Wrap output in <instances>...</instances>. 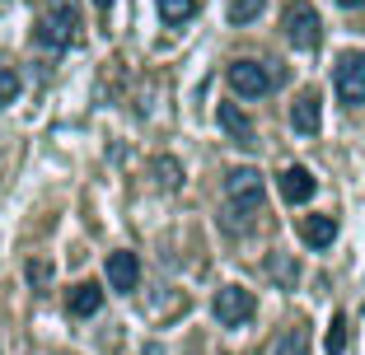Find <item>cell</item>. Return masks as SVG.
<instances>
[{
	"label": "cell",
	"instance_id": "cell-1",
	"mask_svg": "<svg viewBox=\"0 0 365 355\" xmlns=\"http://www.w3.org/2000/svg\"><path fill=\"white\" fill-rule=\"evenodd\" d=\"M262 196H267V187H262V173L258 169H230V178H225V201H230V211H235L239 220L258 216V211H262Z\"/></svg>",
	"mask_w": 365,
	"mask_h": 355
},
{
	"label": "cell",
	"instance_id": "cell-2",
	"mask_svg": "<svg viewBox=\"0 0 365 355\" xmlns=\"http://www.w3.org/2000/svg\"><path fill=\"white\" fill-rule=\"evenodd\" d=\"M281 28H286V38L300 52H314V47L323 43V23H319V10H314L309 0H290L286 10H281Z\"/></svg>",
	"mask_w": 365,
	"mask_h": 355
},
{
	"label": "cell",
	"instance_id": "cell-3",
	"mask_svg": "<svg viewBox=\"0 0 365 355\" xmlns=\"http://www.w3.org/2000/svg\"><path fill=\"white\" fill-rule=\"evenodd\" d=\"M76 28H80L76 0H52V5H47V19L38 23V43L43 47H71Z\"/></svg>",
	"mask_w": 365,
	"mask_h": 355
},
{
	"label": "cell",
	"instance_id": "cell-4",
	"mask_svg": "<svg viewBox=\"0 0 365 355\" xmlns=\"http://www.w3.org/2000/svg\"><path fill=\"white\" fill-rule=\"evenodd\" d=\"M253 295L244 290V285H225V290H215V300H211V313H215V323L220 327H244L248 318H253Z\"/></svg>",
	"mask_w": 365,
	"mask_h": 355
},
{
	"label": "cell",
	"instance_id": "cell-5",
	"mask_svg": "<svg viewBox=\"0 0 365 355\" xmlns=\"http://www.w3.org/2000/svg\"><path fill=\"white\" fill-rule=\"evenodd\" d=\"M333 85H337V98H342L346 108L365 103V52H342Z\"/></svg>",
	"mask_w": 365,
	"mask_h": 355
},
{
	"label": "cell",
	"instance_id": "cell-6",
	"mask_svg": "<svg viewBox=\"0 0 365 355\" xmlns=\"http://www.w3.org/2000/svg\"><path fill=\"white\" fill-rule=\"evenodd\" d=\"M272 85H277V75H272L262 61H235L230 65V89L244 98H262L272 94Z\"/></svg>",
	"mask_w": 365,
	"mask_h": 355
},
{
	"label": "cell",
	"instance_id": "cell-7",
	"mask_svg": "<svg viewBox=\"0 0 365 355\" xmlns=\"http://www.w3.org/2000/svg\"><path fill=\"white\" fill-rule=\"evenodd\" d=\"M136 280H140L136 253H127V248H122V253H113V258H108V285H113L118 295H131V290H136Z\"/></svg>",
	"mask_w": 365,
	"mask_h": 355
},
{
	"label": "cell",
	"instance_id": "cell-8",
	"mask_svg": "<svg viewBox=\"0 0 365 355\" xmlns=\"http://www.w3.org/2000/svg\"><path fill=\"white\" fill-rule=\"evenodd\" d=\"M314 192H319V183H314V173H309V169H300V164L281 169V196H286L290 206H304Z\"/></svg>",
	"mask_w": 365,
	"mask_h": 355
},
{
	"label": "cell",
	"instance_id": "cell-9",
	"mask_svg": "<svg viewBox=\"0 0 365 355\" xmlns=\"http://www.w3.org/2000/svg\"><path fill=\"white\" fill-rule=\"evenodd\" d=\"M215 117H220V127H225V136L235 140V145H244V150H253V145H258V140H253V122L244 117V108H239V103H220V112H215Z\"/></svg>",
	"mask_w": 365,
	"mask_h": 355
},
{
	"label": "cell",
	"instance_id": "cell-10",
	"mask_svg": "<svg viewBox=\"0 0 365 355\" xmlns=\"http://www.w3.org/2000/svg\"><path fill=\"white\" fill-rule=\"evenodd\" d=\"M98 304H103V285L98 280H80L76 290H71V313L76 318H94Z\"/></svg>",
	"mask_w": 365,
	"mask_h": 355
},
{
	"label": "cell",
	"instance_id": "cell-11",
	"mask_svg": "<svg viewBox=\"0 0 365 355\" xmlns=\"http://www.w3.org/2000/svg\"><path fill=\"white\" fill-rule=\"evenodd\" d=\"M290 127L300 131V136H314V131H319V94H300V98H295Z\"/></svg>",
	"mask_w": 365,
	"mask_h": 355
},
{
	"label": "cell",
	"instance_id": "cell-12",
	"mask_svg": "<svg viewBox=\"0 0 365 355\" xmlns=\"http://www.w3.org/2000/svg\"><path fill=\"white\" fill-rule=\"evenodd\" d=\"M300 238H304L309 248H328V243L337 238V220H333V216H304Z\"/></svg>",
	"mask_w": 365,
	"mask_h": 355
},
{
	"label": "cell",
	"instance_id": "cell-13",
	"mask_svg": "<svg viewBox=\"0 0 365 355\" xmlns=\"http://www.w3.org/2000/svg\"><path fill=\"white\" fill-rule=\"evenodd\" d=\"M272 355H309V327L304 323L286 327V332L277 337V346H272Z\"/></svg>",
	"mask_w": 365,
	"mask_h": 355
},
{
	"label": "cell",
	"instance_id": "cell-14",
	"mask_svg": "<svg viewBox=\"0 0 365 355\" xmlns=\"http://www.w3.org/2000/svg\"><path fill=\"white\" fill-rule=\"evenodd\" d=\"M197 14V0H160V19L164 23H187Z\"/></svg>",
	"mask_w": 365,
	"mask_h": 355
},
{
	"label": "cell",
	"instance_id": "cell-15",
	"mask_svg": "<svg viewBox=\"0 0 365 355\" xmlns=\"http://www.w3.org/2000/svg\"><path fill=\"white\" fill-rule=\"evenodd\" d=\"M262 5H267V0H230V23H253L262 14Z\"/></svg>",
	"mask_w": 365,
	"mask_h": 355
},
{
	"label": "cell",
	"instance_id": "cell-16",
	"mask_svg": "<svg viewBox=\"0 0 365 355\" xmlns=\"http://www.w3.org/2000/svg\"><path fill=\"white\" fill-rule=\"evenodd\" d=\"M323 351H328V355H342V351H346V318H342V313H333V323H328V341H323Z\"/></svg>",
	"mask_w": 365,
	"mask_h": 355
},
{
	"label": "cell",
	"instance_id": "cell-17",
	"mask_svg": "<svg viewBox=\"0 0 365 355\" xmlns=\"http://www.w3.org/2000/svg\"><path fill=\"white\" fill-rule=\"evenodd\" d=\"M155 178H160V187H178V178H182L178 159H169V154H160V159H155Z\"/></svg>",
	"mask_w": 365,
	"mask_h": 355
},
{
	"label": "cell",
	"instance_id": "cell-18",
	"mask_svg": "<svg viewBox=\"0 0 365 355\" xmlns=\"http://www.w3.org/2000/svg\"><path fill=\"white\" fill-rule=\"evenodd\" d=\"M24 276H29V285L33 290H47V280H52V262H29V267H24Z\"/></svg>",
	"mask_w": 365,
	"mask_h": 355
},
{
	"label": "cell",
	"instance_id": "cell-19",
	"mask_svg": "<svg viewBox=\"0 0 365 355\" xmlns=\"http://www.w3.org/2000/svg\"><path fill=\"white\" fill-rule=\"evenodd\" d=\"M14 98H19V75L0 65V108H5V103H14Z\"/></svg>",
	"mask_w": 365,
	"mask_h": 355
},
{
	"label": "cell",
	"instance_id": "cell-20",
	"mask_svg": "<svg viewBox=\"0 0 365 355\" xmlns=\"http://www.w3.org/2000/svg\"><path fill=\"white\" fill-rule=\"evenodd\" d=\"M337 5H342V10H361L365 0H337Z\"/></svg>",
	"mask_w": 365,
	"mask_h": 355
},
{
	"label": "cell",
	"instance_id": "cell-21",
	"mask_svg": "<svg viewBox=\"0 0 365 355\" xmlns=\"http://www.w3.org/2000/svg\"><path fill=\"white\" fill-rule=\"evenodd\" d=\"M94 5H98V10H108V5H113V0H94Z\"/></svg>",
	"mask_w": 365,
	"mask_h": 355
}]
</instances>
